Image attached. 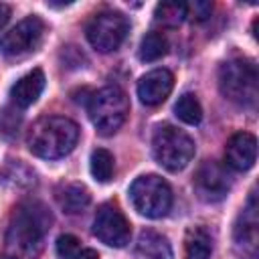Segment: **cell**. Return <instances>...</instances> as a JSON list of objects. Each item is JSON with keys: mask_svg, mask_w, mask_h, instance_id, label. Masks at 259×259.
<instances>
[{"mask_svg": "<svg viewBox=\"0 0 259 259\" xmlns=\"http://www.w3.org/2000/svg\"><path fill=\"white\" fill-rule=\"evenodd\" d=\"M51 223V212L42 202H20L10 217L6 231V247L10 255L16 259H34L42 249Z\"/></svg>", "mask_w": 259, "mask_h": 259, "instance_id": "cell-1", "label": "cell"}, {"mask_svg": "<svg viewBox=\"0 0 259 259\" xmlns=\"http://www.w3.org/2000/svg\"><path fill=\"white\" fill-rule=\"evenodd\" d=\"M79 140V127L73 119L61 115H47L32 123L26 136L28 150L45 160L67 156Z\"/></svg>", "mask_w": 259, "mask_h": 259, "instance_id": "cell-2", "label": "cell"}, {"mask_svg": "<svg viewBox=\"0 0 259 259\" xmlns=\"http://www.w3.org/2000/svg\"><path fill=\"white\" fill-rule=\"evenodd\" d=\"M219 89L229 101L237 105H255L259 93V77L255 63L241 57L225 61L219 67Z\"/></svg>", "mask_w": 259, "mask_h": 259, "instance_id": "cell-3", "label": "cell"}, {"mask_svg": "<svg viewBox=\"0 0 259 259\" xmlns=\"http://www.w3.org/2000/svg\"><path fill=\"white\" fill-rule=\"evenodd\" d=\"M87 113L95 130L101 136H109L123 125L130 113L127 95L117 85H107L89 97Z\"/></svg>", "mask_w": 259, "mask_h": 259, "instance_id": "cell-4", "label": "cell"}, {"mask_svg": "<svg viewBox=\"0 0 259 259\" xmlns=\"http://www.w3.org/2000/svg\"><path fill=\"white\" fill-rule=\"evenodd\" d=\"M152 154L160 166L170 172L182 170L194 156L192 138L176 125L164 123L152 136Z\"/></svg>", "mask_w": 259, "mask_h": 259, "instance_id": "cell-5", "label": "cell"}, {"mask_svg": "<svg viewBox=\"0 0 259 259\" xmlns=\"http://www.w3.org/2000/svg\"><path fill=\"white\" fill-rule=\"evenodd\" d=\"M130 198L134 208L148 219H160L172 206V190L168 182L156 174L136 178L130 186Z\"/></svg>", "mask_w": 259, "mask_h": 259, "instance_id": "cell-6", "label": "cell"}, {"mask_svg": "<svg viewBox=\"0 0 259 259\" xmlns=\"http://www.w3.org/2000/svg\"><path fill=\"white\" fill-rule=\"evenodd\" d=\"M127 28V18L121 12L103 10L89 20L85 34L93 49H97L99 53H111L123 42Z\"/></svg>", "mask_w": 259, "mask_h": 259, "instance_id": "cell-7", "label": "cell"}, {"mask_svg": "<svg viewBox=\"0 0 259 259\" xmlns=\"http://www.w3.org/2000/svg\"><path fill=\"white\" fill-rule=\"evenodd\" d=\"M42 36H45V22L38 16H26L14 28H10L0 36V53L10 59L24 57L40 47Z\"/></svg>", "mask_w": 259, "mask_h": 259, "instance_id": "cell-8", "label": "cell"}, {"mask_svg": "<svg viewBox=\"0 0 259 259\" xmlns=\"http://www.w3.org/2000/svg\"><path fill=\"white\" fill-rule=\"evenodd\" d=\"M93 235L109 247H125L132 237V227L117 204L105 202L93 219Z\"/></svg>", "mask_w": 259, "mask_h": 259, "instance_id": "cell-9", "label": "cell"}, {"mask_svg": "<svg viewBox=\"0 0 259 259\" xmlns=\"http://www.w3.org/2000/svg\"><path fill=\"white\" fill-rule=\"evenodd\" d=\"M194 190L206 202H219L231 190V176L227 168L214 160H204L194 174Z\"/></svg>", "mask_w": 259, "mask_h": 259, "instance_id": "cell-10", "label": "cell"}, {"mask_svg": "<svg viewBox=\"0 0 259 259\" xmlns=\"http://www.w3.org/2000/svg\"><path fill=\"white\" fill-rule=\"evenodd\" d=\"M225 160L227 166H231L237 172H245L253 168L257 160V140L249 132H237L229 138L225 148Z\"/></svg>", "mask_w": 259, "mask_h": 259, "instance_id": "cell-11", "label": "cell"}, {"mask_svg": "<svg viewBox=\"0 0 259 259\" xmlns=\"http://www.w3.org/2000/svg\"><path fill=\"white\" fill-rule=\"evenodd\" d=\"M174 77L168 69H154L138 81V97L146 105H160L172 91Z\"/></svg>", "mask_w": 259, "mask_h": 259, "instance_id": "cell-12", "label": "cell"}, {"mask_svg": "<svg viewBox=\"0 0 259 259\" xmlns=\"http://www.w3.org/2000/svg\"><path fill=\"white\" fill-rule=\"evenodd\" d=\"M42 89H45V73H42L40 69H34V71H30V73H26L24 77H20V79L12 85L10 97H12L14 105H18V107H28V105H32V103L40 97Z\"/></svg>", "mask_w": 259, "mask_h": 259, "instance_id": "cell-13", "label": "cell"}, {"mask_svg": "<svg viewBox=\"0 0 259 259\" xmlns=\"http://www.w3.org/2000/svg\"><path fill=\"white\" fill-rule=\"evenodd\" d=\"M136 259H172V247L168 239L156 231H142L134 249Z\"/></svg>", "mask_w": 259, "mask_h": 259, "instance_id": "cell-14", "label": "cell"}, {"mask_svg": "<svg viewBox=\"0 0 259 259\" xmlns=\"http://www.w3.org/2000/svg\"><path fill=\"white\" fill-rule=\"evenodd\" d=\"M57 202H59V206L65 212L79 214V212H83L89 206L91 194H89V190L83 184L73 182V184H65V186H61L57 190Z\"/></svg>", "mask_w": 259, "mask_h": 259, "instance_id": "cell-15", "label": "cell"}, {"mask_svg": "<svg viewBox=\"0 0 259 259\" xmlns=\"http://www.w3.org/2000/svg\"><path fill=\"white\" fill-rule=\"evenodd\" d=\"M212 241L202 227H190L184 237V259H210Z\"/></svg>", "mask_w": 259, "mask_h": 259, "instance_id": "cell-16", "label": "cell"}, {"mask_svg": "<svg viewBox=\"0 0 259 259\" xmlns=\"http://www.w3.org/2000/svg\"><path fill=\"white\" fill-rule=\"evenodd\" d=\"M154 18L158 24L162 26H180L186 18V4L184 2H178V0H172V2H160L156 6V12H154Z\"/></svg>", "mask_w": 259, "mask_h": 259, "instance_id": "cell-17", "label": "cell"}, {"mask_svg": "<svg viewBox=\"0 0 259 259\" xmlns=\"http://www.w3.org/2000/svg\"><path fill=\"white\" fill-rule=\"evenodd\" d=\"M168 51V40L162 32H148L142 40H140V49H138V57L146 63L158 61L166 55Z\"/></svg>", "mask_w": 259, "mask_h": 259, "instance_id": "cell-18", "label": "cell"}, {"mask_svg": "<svg viewBox=\"0 0 259 259\" xmlns=\"http://www.w3.org/2000/svg\"><path fill=\"white\" fill-rule=\"evenodd\" d=\"M241 221L235 229V237L239 243H249L251 247H255V239H257V212H255V196L249 198V206L243 210Z\"/></svg>", "mask_w": 259, "mask_h": 259, "instance_id": "cell-19", "label": "cell"}, {"mask_svg": "<svg viewBox=\"0 0 259 259\" xmlns=\"http://www.w3.org/2000/svg\"><path fill=\"white\" fill-rule=\"evenodd\" d=\"M174 113L180 121H184L188 125H196L202 119V107H200L196 95H192V93H184L178 97V101L174 105Z\"/></svg>", "mask_w": 259, "mask_h": 259, "instance_id": "cell-20", "label": "cell"}, {"mask_svg": "<svg viewBox=\"0 0 259 259\" xmlns=\"http://www.w3.org/2000/svg\"><path fill=\"white\" fill-rule=\"evenodd\" d=\"M89 168L91 174L97 182H107L113 176V156L111 152H107L105 148H97L91 152V160H89Z\"/></svg>", "mask_w": 259, "mask_h": 259, "instance_id": "cell-21", "label": "cell"}, {"mask_svg": "<svg viewBox=\"0 0 259 259\" xmlns=\"http://www.w3.org/2000/svg\"><path fill=\"white\" fill-rule=\"evenodd\" d=\"M57 257L59 259H73L81 251V241L75 235H61L57 239Z\"/></svg>", "mask_w": 259, "mask_h": 259, "instance_id": "cell-22", "label": "cell"}, {"mask_svg": "<svg viewBox=\"0 0 259 259\" xmlns=\"http://www.w3.org/2000/svg\"><path fill=\"white\" fill-rule=\"evenodd\" d=\"M212 12V4L210 2H204V0H194L192 4H186V16L190 14L194 20H206Z\"/></svg>", "mask_w": 259, "mask_h": 259, "instance_id": "cell-23", "label": "cell"}, {"mask_svg": "<svg viewBox=\"0 0 259 259\" xmlns=\"http://www.w3.org/2000/svg\"><path fill=\"white\" fill-rule=\"evenodd\" d=\"M73 259H99V255H97V251H93V249H83V247H81V251H79Z\"/></svg>", "mask_w": 259, "mask_h": 259, "instance_id": "cell-24", "label": "cell"}, {"mask_svg": "<svg viewBox=\"0 0 259 259\" xmlns=\"http://www.w3.org/2000/svg\"><path fill=\"white\" fill-rule=\"evenodd\" d=\"M8 18H10V6L0 2V28H4V24L8 22Z\"/></svg>", "mask_w": 259, "mask_h": 259, "instance_id": "cell-25", "label": "cell"}, {"mask_svg": "<svg viewBox=\"0 0 259 259\" xmlns=\"http://www.w3.org/2000/svg\"><path fill=\"white\" fill-rule=\"evenodd\" d=\"M0 259H16V257H12V255H4V257H0Z\"/></svg>", "mask_w": 259, "mask_h": 259, "instance_id": "cell-26", "label": "cell"}]
</instances>
